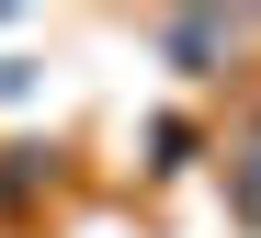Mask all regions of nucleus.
I'll return each instance as SVG.
<instances>
[{"mask_svg": "<svg viewBox=\"0 0 261 238\" xmlns=\"http://www.w3.org/2000/svg\"><path fill=\"white\" fill-rule=\"evenodd\" d=\"M227 204L261 216V136H239V148H227Z\"/></svg>", "mask_w": 261, "mask_h": 238, "instance_id": "f257e3e1", "label": "nucleus"}, {"mask_svg": "<svg viewBox=\"0 0 261 238\" xmlns=\"http://www.w3.org/2000/svg\"><path fill=\"white\" fill-rule=\"evenodd\" d=\"M250 23H170V57H227Z\"/></svg>", "mask_w": 261, "mask_h": 238, "instance_id": "f03ea898", "label": "nucleus"}]
</instances>
